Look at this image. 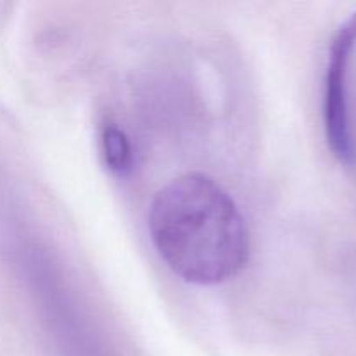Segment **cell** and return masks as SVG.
Masks as SVG:
<instances>
[{
	"mask_svg": "<svg viewBox=\"0 0 356 356\" xmlns=\"http://www.w3.org/2000/svg\"><path fill=\"white\" fill-rule=\"evenodd\" d=\"M148 226L160 257L190 284H221L249 259V232L235 200L205 174L165 184L153 198Z\"/></svg>",
	"mask_w": 356,
	"mask_h": 356,
	"instance_id": "cell-1",
	"label": "cell"
},
{
	"mask_svg": "<svg viewBox=\"0 0 356 356\" xmlns=\"http://www.w3.org/2000/svg\"><path fill=\"white\" fill-rule=\"evenodd\" d=\"M355 45L356 13L341 24L330 42L325 75V97H323L327 141H329L336 159L346 165H351L355 162V143L353 134H351L346 92L348 65H350Z\"/></svg>",
	"mask_w": 356,
	"mask_h": 356,
	"instance_id": "cell-2",
	"label": "cell"
},
{
	"mask_svg": "<svg viewBox=\"0 0 356 356\" xmlns=\"http://www.w3.org/2000/svg\"><path fill=\"white\" fill-rule=\"evenodd\" d=\"M101 149L106 165L117 174H125L132 167V148L124 131L113 124H106L101 132Z\"/></svg>",
	"mask_w": 356,
	"mask_h": 356,
	"instance_id": "cell-3",
	"label": "cell"
}]
</instances>
